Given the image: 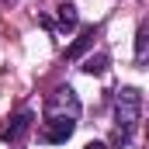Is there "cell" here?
<instances>
[{"mask_svg": "<svg viewBox=\"0 0 149 149\" xmlns=\"http://www.w3.org/2000/svg\"><path fill=\"white\" fill-rule=\"evenodd\" d=\"M31 121H35V114L28 111V108H24V111H17V114H10V118L0 125V142H17V139L31 128Z\"/></svg>", "mask_w": 149, "mask_h": 149, "instance_id": "4", "label": "cell"}, {"mask_svg": "<svg viewBox=\"0 0 149 149\" xmlns=\"http://www.w3.org/2000/svg\"><path fill=\"white\" fill-rule=\"evenodd\" d=\"M80 70H83V73H90V76H101L104 70H108V56H104V52H97V56H87Z\"/></svg>", "mask_w": 149, "mask_h": 149, "instance_id": "8", "label": "cell"}, {"mask_svg": "<svg viewBox=\"0 0 149 149\" xmlns=\"http://www.w3.org/2000/svg\"><path fill=\"white\" fill-rule=\"evenodd\" d=\"M76 21H80V14H76V3L73 0H63L59 7H56V21L49 17V14H42L38 17V24L42 28H49V31H59V35H66V31H73Z\"/></svg>", "mask_w": 149, "mask_h": 149, "instance_id": "3", "label": "cell"}, {"mask_svg": "<svg viewBox=\"0 0 149 149\" xmlns=\"http://www.w3.org/2000/svg\"><path fill=\"white\" fill-rule=\"evenodd\" d=\"M73 132H76V121H59V118H52V121H45V125H42V142L59 146V142H66Z\"/></svg>", "mask_w": 149, "mask_h": 149, "instance_id": "5", "label": "cell"}, {"mask_svg": "<svg viewBox=\"0 0 149 149\" xmlns=\"http://www.w3.org/2000/svg\"><path fill=\"white\" fill-rule=\"evenodd\" d=\"M83 149H108V146H104V142H87Z\"/></svg>", "mask_w": 149, "mask_h": 149, "instance_id": "9", "label": "cell"}, {"mask_svg": "<svg viewBox=\"0 0 149 149\" xmlns=\"http://www.w3.org/2000/svg\"><path fill=\"white\" fill-rule=\"evenodd\" d=\"M94 38H97V28H87V31H83V35H80L73 45L66 49V59H80V56H83V52L94 45Z\"/></svg>", "mask_w": 149, "mask_h": 149, "instance_id": "7", "label": "cell"}, {"mask_svg": "<svg viewBox=\"0 0 149 149\" xmlns=\"http://www.w3.org/2000/svg\"><path fill=\"white\" fill-rule=\"evenodd\" d=\"M76 121L80 118V97H76L73 87H56L49 97H45V121Z\"/></svg>", "mask_w": 149, "mask_h": 149, "instance_id": "2", "label": "cell"}, {"mask_svg": "<svg viewBox=\"0 0 149 149\" xmlns=\"http://www.w3.org/2000/svg\"><path fill=\"white\" fill-rule=\"evenodd\" d=\"M139 114H142V94L135 87H121L114 90V146H125L139 125Z\"/></svg>", "mask_w": 149, "mask_h": 149, "instance_id": "1", "label": "cell"}, {"mask_svg": "<svg viewBox=\"0 0 149 149\" xmlns=\"http://www.w3.org/2000/svg\"><path fill=\"white\" fill-rule=\"evenodd\" d=\"M135 63L139 66H149V17L139 24V31H135Z\"/></svg>", "mask_w": 149, "mask_h": 149, "instance_id": "6", "label": "cell"}]
</instances>
